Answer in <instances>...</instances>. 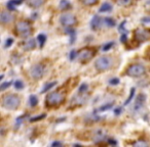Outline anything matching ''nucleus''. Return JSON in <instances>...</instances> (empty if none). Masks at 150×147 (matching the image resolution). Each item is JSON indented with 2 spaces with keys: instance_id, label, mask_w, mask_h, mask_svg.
<instances>
[{
  "instance_id": "nucleus-35",
  "label": "nucleus",
  "mask_w": 150,
  "mask_h": 147,
  "mask_svg": "<svg viewBox=\"0 0 150 147\" xmlns=\"http://www.w3.org/2000/svg\"><path fill=\"white\" fill-rule=\"evenodd\" d=\"M112 105H113L112 103L105 104V105H103L102 107L99 108V110H100V111H105V110H108V109H110V108L112 107Z\"/></svg>"
},
{
  "instance_id": "nucleus-10",
  "label": "nucleus",
  "mask_w": 150,
  "mask_h": 147,
  "mask_svg": "<svg viewBox=\"0 0 150 147\" xmlns=\"http://www.w3.org/2000/svg\"><path fill=\"white\" fill-rule=\"evenodd\" d=\"M0 21L2 24H9L13 21V15L9 13L8 11H2L1 15H0Z\"/></svg>"
},
{
  "instance_id": "nucleus-18",
  "label": "nucleus",
  "mask_w": 150,
  "mask_h": 147,
  "mask_svg": "<svg viewBox=\"0 0 150 147\" xmlns=\"http://www.w3.org/2000/svg\"><path fill=\"white\" fill-rule=\"evenodd\" d=\"M28 3H29V5L30 6H32V7H39V6H41L42 4L44 3V0H29L28 1Z\"/></svg>"
},
{
  "instance_id": "nucleus-8",
  "label": "nucleus",
  "mask_w": 150,
  "mask_h": 147,
  "mask_svg": "<svg viewBox=\"0 0 150 147\" xmlns=\"http://www.w3.org/2000/svg\"><path fill=\"white\" fill-rule=\"evenodd\" d=\"M44 74V67L42 65H35L31 67L30 69V76L35 80L40 79Z\"/></svg>"
},
{
  "instance_id": "nucleus-41",
  "label": "nucleus",
  "mask_w": 150,
  "mask_h": 147,
  "mask_svg": "<svg viewBox=\"0 0 150 147\" xmlns=\"http://www.w3.org/2000/svg\"><path fill=\"white\" fill-rule=\"evenodd\" d=\"M108 143H109V144H113V145L117 144V142H116L115 140H112V139H108Z\"/></svg>"
},
{
  "instance_id": "nucleus-4",
  "label": "nucleus",
  "mask_w": 150,
  "mask_h": 147,
  "mask_svg": "<svg viewBox=\"0 0 150 147\" xmlns=\"http://www.w3.org/2000/svg\"><path fill=\"white\" fill-rule=\"evenodd\" d=\"M111 63H112V60H111L110 57L108 56H101L99 57L98 59L95 63V67L98 71H106V69H109L111 67Z\"/></svg>"
},
{
  "instance_id": "nucleus-42",
  "label": "nucleus",
  "mask_w": 150,
  "mask_h": 147,
  "mask_svg": "<svg viewBox=\"0 0 150 147\" xmlns=\"http://www.w3.org/2000/svg\"><path fill=\"white\" fill-rule=\"evenodd\" d=\"M120 111H121V108H120V107L119 108H116V109L114 110V113H115L116 115H118L120 113Z\"/></svg>"
},
{
  "instance_id": "nucleus-25",
  "label": "nucleus",
  "mask_w": 150,
  "mask_h": 147,
  "mask_svg": "<svg viewBox=\"0 0 150 147\" xmlns=\"http://www.w3.org/2000/svg\"><path fill=\"white\" fill-rule=\"evenodd\" d=\"M29 103H30V105L32 106V107H34V106H36L37 103H38V98L35 95H31L30 98H29Z\"/></svg>"
},
{
  "instance_id": "nucleus-9",
  "label": "nucleus",
  "mask_w": 150,
  "mask_h": 147,
  "mask_svg": "<svg viewBox=\"0 0 150 147\" xmlns=\"http://www.w3.org/2000/svg\"><path fill=\"white\" fill-rule=\"evenodd\" d=\"M95 53H96V52L91 49H84L78 54L77 57H78V60L80 61V63H87V61H89V59L95 55Z\"/></svg>"
},
{
  "instance_id": "nucleus-38",
  "label": "nucleus",
  "mask_w": 150,
  "mask_h": 147,
  "mask_svg": "<svg viewBox=\"0 0 150 147\" xmlns=\"http://www.w3.org/2000/svg\"><path fill=\"white\" fill-rule=\"evenodd\" d=\"M109 84L112 85V86H114V85H118V84H119V79H118V78L111 79V80H109Z\"/></svg>"
},
{
  "instance_id": "nucleus-14",
  "label": "nucleus",
  "mask_w": 150,
  "mask_h": 147,
  "mask_svg": "<svg viewBox=\"0 0 150 147\" xmlns=\"http://www.w3.org/2000/svg\"><path fill=\"white\" fill-rule=\"evenodd\" d=\"M35 47H36V41H35L34 39H29L24 43V49L25 50L34 49Z\"/></svg>"
},
{
  "instance_id": "nucleus-31",
  "label": "nucleus",
  "mask_w": 150,
  "mask_h": 147,
  "mask_svg": "<svg viewBox=\"0 0 150 147\" xmlns=\"http://www.w3.org/2000/svg\"><path fill=\"white\" fill-rule=\"evenodd\" d=\"M81 2L85 5H89V6H91V5H95L97 2H98V0H81Z\"/></svg>"
},
{
  "instance_id": "nucleus-29",
  "label": "nucleus",
  "mask_w": 150,
  "mask_h": 147,
  "mask_svg": "<svg viewBox=\"0 0 150 147\" xmlns=\"http://www.w3.org/2000/svg\"><path fill=\"white\" fill-rule=\"evenodd\" d=\"M126 21H123V22L119 25V27H118V31H119L121 34H123V33H128V31L126 30Z\"/></svg>"
},
{
  "instance_id": "nucleus-20",
  "label": "nucleus",
  "mask_w": 150,
  "mask_h": 147,
  "mask_svg": "<svg viewBox=\"0 0 150 147\" xmlns=\"http://www.w3.org/2000/svg\"><path fill=\"white\" fill-rule=\"evenodd\" d=\"M103 22H104L105 24H106V26L109 27V28H113L116 25L115 21H114L113 19H111V17H105L104 20H103Z\"/></svg>"
},
{
  "instance_id": "nucleus-1",
  "label": "nucleus",
  "mask_w": 150,
  "mask_h": 147,
  "mask_svg": "<svg viewBox=\"0 0 150 147\" xmlns=\"http://www.w3.org/2000/svg\"><path fill=\"white\" fill-rule=\"evenodd\" d=\"M21 100L20 97L17 96L15 94H7V95L3 96L2 99V106L6 109L15 110L20 106Z\"/></svg>"
},
{
  "instance_id": "nucleus-16",
  "label": "nucleus",
  "mask_w": 150,
  "mask_h": 147,
  "mask_svg": "<svg viewBox=\"0 0 150 147\" xmlns=\"http://www.w3.org/2000/svg\"><path fill=\"white\" fill-rule=\"evenodd\" d=\"M93 140L95 141L96 143H100L102 140H107V139H105V136H104V134L102 133V131L98 130V131H97V133H96V135L93 136Z\"/></svg>"
},
{
  "instance_id": "nucleus-32",
  "label": "nucleus",
  "mask_w": 150,
  "mask_h": 147,
  "mask_svg": "<svg viewBox=\"0 0 150 147\" xmlns=\"http://www.w3.org/2000/svg\"><path fill=\"white\" fill-rule=\"evenodd\" d=\"M11 84H13V82L11 81H7V82H3L2 84H1V86H0V90H5L6 88H8V87L11 86Z\"/></svg>"
},
{
  "instance_id": "nucleus-6",
  "label": "nucleus",
  "mask_w": 150,
  "mask_h": 147,
  "mask_svg": "<svg viewBox=\"0 0 150 147\" xmlns=\"http://www.w3.org/2000/svg\"><path fill=\"white\" fill-rule=\"evenodd\" d=\"M135 40L138 42H145L150 40V30L148 29H137L135 31Z\"/></svg>"
},
{
  "instance_id": "nucleus-11",
  "label": "nucleus",
  "mask_w": 150,
  "mask_h": 147,
  "mask_svg": "<svg viewBox=\"0 0 150 147\" xmlns=\"http://www.w3.org/2000/svg\"><path fill=\"white\" fill-rule=\"evenodd\" d=\"M145 100H146V95L143 93L139 94V96H138L137 100H136V103H135V109H140V108L142 107V106L144 105V103H145Z\"/></svg>"
},
{
  "instance_id": "nucleus-2",
  "label": "nucleus",
  "mask_w": 150,
  "mask_h": 147,
  "mask_svg": "<svg viewBox=\"0 0 150 147\" xmlns=\"http://www.w3.org/2000/svg\"><path fill=\"white\" fill-rule=\"evenodd\" d=\"M65 100V95L61 92H52L46 97V105L47 106H57L62 104Z\"/></svg>"
},
{
  "instance_id": "nucleus-27",
  "label": "nucleus",
  "mask_w": 150,
  "mask_h": 147,
  "mask_svg": "<svg viewBox=\"0 0 150 147\" xmlns=\"http://www.w3.org/2000/svg\"><path fill=\"white\" fill-rule=\"evenodd\" d=\"M45 117H46V115H45V113H42V115H37V117H31V119H30V122H31V123H33V122L40 121V120H43V119H45Z\"/></svg>"
},
{
  "instance_id": "nucleus-36",
  "label": "nucleus",
  "mask_w": 150,
  "mask_h": 147,
  "mask_svg": "<svg viewBox=\"0 0 150 147\" xmlns=\"http://www.w3.org/2000/svg\"><path fill=\"white\" fill-rule=\"evenodd\" d=\"M76 57H77L76 51H75V50H71V52H70V54H69V59L70 60H74Z\"/></svg>"
},
{
  "instance_id": "nucleus-15",
  "label": "nucleus",
  "mask_w": 150,
  "mask_h": 147,
  "mask_svg": "<svg viewBox=\"0 0 150 147\" xmlns=\"http://www.w3.org/2000/svg\"><path fill=\"white\" fill-rule=\"evenodd\" d=\"M110 11H112V5L109 2H104L99 9V12H110Z\"/></svg>"
},
{
  "instance_id": "nucleus-7",
  "label": "nucleus",
  "mask_w": 150,
  "mask_h": 147,
  "mask_svg": "<svg viewBox=\"0 0 150 147\" xmlns=\"http://www.w3.org/2000/svg\"><path fill=\"white\" fill-rule=\"evenodd\" d=\"M76 17L72 13H64L60 17V23L65 27H71L76 24Z\"/></svg>"
},
{
  "instance_id": "nucleus-3",
  "label": "nucleus",
  "mask_w": 150,
  "mask_h": 147,
  "mask_svg": "<svg viewBox=\"0 0 150 147\" xmlns=\"http://www.w3.org/2000/svg\"><path fill=\"white\" fill-rule=\"evenodd\" d=\"M15 30L22 37H29L32 34V27L26 21H21L15 25Z\"/></svg>"
},
{
  "instance_id": "nucleus-24",
  "label": "nucleus",
  "mask_w": 150,
  "mask_h": 147,
  "mask_svg": "<svg viewBox=\"0 0 150 147\" xmlns=\"http://www.w3.org/2000/svg\"><path fill=\"white\" fill-rule=\"evenodd\" d=\"M135 92H136V89H135V88H132V89H130V95H128V99L126 100V102H124V104H123L124 106L128 105V104L130 103V101H132V99H133V98H134V95H135Z\"/></svg>"
},
{
  "instance_id": "nucleus-26",
  "label": "nucleus",
  "mask_w": 150,
  "mask_h": 147,
  "mask_svg": "<svg viewBox=\"0 0 150 147\" xmlns=\"http://www.w3.org/2000/svg\"><path fill=\"white\" fill-rule=\"evenodd\" d=\"M134 146H136V147H146V146H149V143L146 142V141H144V140H139V141H137V142L134 143Z\"/></svg>"
},
{
  "instance_id": "nucleus-43",
  "label": "nucleus",
  "mask_w": 150,
  "mask_h": 147,
  "mask_svg": "<svg viewBox=\"0 0 150 147\" xmlns=\"http://www.w3.org/2000/svg\"><path fill=\"white\" fill-rule=\"evenodd\" d=\"M142 22L143 23H150V17H144V19H142Z\"/></svg>"
},
{
  "instance_id": "nucleus-40",
  "label": "nucleus",
  "mask_w": 150,
  "mask_h": 147,
  "mask_svg": "<svg viewBox=\"0 0 150 147\" xmlns=\"http://www.w3.org/2000/svg\"><path fill=\"white\" fill-rule=\"evenodd\" d=\"M61 145H62L61 142H59V141H54V142L52 144V146H61Z\"/></svg>"
},
{
  "instance_id": "nucleus-19",
  "label": "nucleus",
  "mask_w": 150,
  "mask_h": 147,
  "mask_svg": "<svg viewBox=\"0 0 150 147\" xmlns=\"http://www.w3.org/2000/svg\"><path fill=\"white\" fill-rule=\"evenodd\" d=\"M70 6H71V4H70V2L68 0H61V1H60L59 7L61 10H65V9L70 8Z\"/></svg>"
},
{
  "instance_id": "nucleus-34",
  "label": "nucleus",
  "mask_w": 150,
  "mask_h": 147,
  "mask_svg": "<svg viewBox=\"0 0 150 147\" xmlns=\"http://www.w3.org/2000/svg\"><path fill=\"white\" fill-rule=\"evenodd\" d=\"M114 45V42H108L107 44H105L104 46H103V51H107V50H109L111 47H113Z\"/></svg>"
},
{
  "instance_id": "nucleus-22",
  "label": "nucleus",
  "mask_w": 150,
  "mask_h": 147,
  "mask_svg": "<svg viewBox=\"0 0 150 147\" xmlns=\"http://www.w3.org/2000/svg\"><path fill=\"white\" fill-rule=\"evenodd\" d=\"M26 117H27V115H21V117H17V120H15V129H19V128H20V126L23 124V121H24V120L26 119Z\"/></svg>"
},
{
  "instance_id": "nucleus-17",
  "label": "nucleus",
  "mask_w": 150,
  "mask_h": 147,
  "mask_svg": "<svg viewBox=\"0 0 150 147\" xmlns=\"http://www.w3.org/2000/svg\"><path fill=\"white\" fill-rule=\"evenodd\" d=\"M65 32L70 36V44H73L74 42H75V36H76L75 30H73V29H71V28H67Z\"/></svg>"
},
{
  "instance_id": "nucleus-28",
  "label": "nucleus",
  "mask_w": 150,
  "mask_h": 147,
  "mask_svg": "<svg viewBox=\"0 0 150 147\" xmlns=\"http://www.w3.org/2000/svg\"><path fill=\"white\" fill-rule=\"evenodd\" d=\"M116 1H117L118 4L121 5V6H128V5H130V3H132L133 0H116Z\"/></svg>"
},
{
  "instance_id": "nucleus-13",
  "label": "nucleus",
  "mask_w": 150,
  "mask_h": 147,
  "mask_svg": "<svg viewBox=\"0 0 150 147\" xmlns=\"http://www.w3.org/2000/svg\"><path fill=\"white\" fill-rule=\"evenodd\" d=\"M100 25H101L100 16H99V15H93V17L91 21V28L93 29V30H96V29H98L99 27H100Z\"/></svg>"
},
{
  "instance_id": "nucleus-37",
  "label": "nucleus",
  "mask_w": 150,
  "mask_h": 147,
  "mask_svg": "<svg viewBox=\"0 0 150 147\" xmlns=\"http://www.w3.org/2000/svg\"><path fill=\"white\" fill-rule=\"evenodd\" d=\"M13 38H8V39L6 40V42H5V44H4V48L10 47V46L13 45Z\"/></svg>"
},
{
  "instance_id": "nucleus-12",
  "label": "nucleus",
  "mask_w": 150,
  "mask_h": 147,
  "mask_svg": "<svg viewBox=\"0 0 150 147\" xmlns=\"http://www.w3.org/2000/svg\"><path fill=\"white\" fill-rule=\"evenodd\" d=\"M24 0H8V2L6 3V6L8 8V10H15V7L17 5H20L21 3H23Z\"/></svg>"
},
{
  "instance_id": "nucleus-21",
  "label": "nucleus",
  "mask_w": 150,
  "mask_h": 147,
  "mask_svg": "<svg viewBox=\"0 0 150 147\" xmlns=\"http://www.w3.org/2000/svg\"><path fill=\"white\" fill-rule=\"evenodd\" d=\"M56 85H57V82H50V83H47V84H45L43 88H42L41 93H45V92H47L48 90H50V89H52V87L56 86Z\"/></svg>"
},
{
  "instance_id": "nucleus-5",
  "label": "nucleus",
  "mask_w": 150,
  "mask_h": 147,
  "mask_svg": "<svg viewBox=\"0 0 150 147\" xmlns=\"http://www.w3.org/2000/svg\"><path fill=\"white\" fill-rule=\"evenodd\" d=\"M146 71V69L144 65H130L128 69H126V75L130 77H140L143 76Z\"/></svg>"
},
{
  "instance_id": "nucleus-33",
  "label": "nucleus",
  "mask_w": 150,
  "mask_h": 147,
  "mask_svg": "<svg viewBox=\"0 0 150 147\" xmlns=\"http://www.w3.org/2000/svg\"><path fill=\"white\" fill-rule=\"evenodd\" d=\"M87 89H89V86H87V84L83 83V84H81L80 87H79L78 92H79V93H84V92H87Z\"/></svg>"
},
{
  "instance_id": "nucleus-39",
  "label": "nucleus",
  "mask_w": 150,
  "mask_h": 147,
  "mask_svg": "<svg viewBox=\"0 0 150 147\" xmlns=\"http://www.w3.org/2000/svg\"><path fill=\"white\" fill-rule=\"evenodd\" d=\"M126 38H128V33H123L121 35V37H120V41L122 43H124V42H126Z\"/></svg>"
},
{
  "instance_id": "nucleus-23",
  "label": "nucleus",
  "mask_w": 150,
  "mask_h": 147,
  "mask_svg": "<svg viewBox=\"0 0 150 147\" xmlns=\"http://www.w3.org/2000/svg\"><path fill=\"white\" fill-rule=\"evenodd\" d=\"M37 41L39 42L40 47H43L44 43H45V41H46V36L44 34H39L37 36Z\"/></svg>"
},
{
  "instance_id": "nucleus-30",
  "label": "nucleus",
  "mask_w": 150,
  "mask_h": 147,
  "mask_svg": "<svg viewBox=\"0 0 150 147\" xmlns=\"http://www.w3.org/2000/svg\"><path fill=\"white\" fill-rule=\"evenodd\" d=\"M15 88L17 89V90H21V89L24 88V83L21 80H17L15 82Z\"/></svg>"
}]
</instances>
